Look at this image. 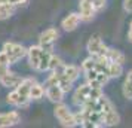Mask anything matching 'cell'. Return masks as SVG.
I'll list each match as a JSON object with an SVG mask.
<instances>
[{"label":"cell","mask_w":132,"mask_h":128,"mask_svg":"<svg viewBox=\"0 0 132 128\" xmlns=\"http://www.w3.org/2000/svg\"><path fill=\"white\" fill-rule=\"evenodd\" d=\"M85 73H86V80H88V84H89L90 86H94V88H102V86L108 82V79H110L105 73L98 72L96 69L88 70V72H85Z\"/></svg>","instance_id":"4"},{"label":"cell","mask_w":132,"mask_h":128,"mask_svg":"<svg viewBox=\"0 0 132 128\" xmlns=\"http://www.w3.org/2000/svg\"><path fill=\"white\" fill-rule=\"evenodd\" d=\"M6 101L9 104H12L15 107H27L28 104H30L31 98L30 97H25L22 94H19L16 89H13L12 92H9L6 97Z\"/></svg>","instance_id":"10"},{"label":"cell","mask_w":132,"mask_h":128,"mask_svg":"<svg viewBox=\"0 0 132 128\" xmlns=\"http://www.w3.org/2000/svg\"><path fill=\"white\" fill-rule=\"evenodd\" d=\"M11 64H12V63L9 60L7 54L2 49V51H0V66H11Z\"/></svg>","instance_id":"24"},{"label":"cell","mask_w":132,"mask_h":128,"mask_svg":"<svg viewBox=\"0 0 132 128\" xmlns=\"http://www.w3.org/2000/svg\"><path fill=\"white\" fill-rule=\"evenodd\" d=\"M45 52V49L37 45V46H30L28 48V63H30V67L33 70H39V66H40V60H42V55Z\"/></svg>","instance_id":"8"},{"label":"cell","mask_w":132,"mask_h":128,"mask_svg":"<svg viewBox=\"0 0 132 128\" xmlns=\"http://www.w3.org/2000/svg\"><path fill=\"white\" fill-rule=\"evenodd\" d=\"M128 39L132 42V22H131V27H129V31H128Z\"/></svg>","instance_id":"28"},{"label":"cell","mask_w":132,"mask_h":128,"mask_svg":"<svg viewBox=\"0 0 132 128\" xmlns=\"http://www.w3.org/2000/svg\"><path fill=\"white\" fill-rule=\"evenodd\" d=\"M3 51L7 54L9 57V60L12 64H15L16 61H19L21 58H24L27 52H28V49L22 46V45H19V43H13V42H6L3 45Z\"/></svg>","instance_id":"3"},{"label":"cell","mask_w":132,"mask_h":128,"mask_svg":"<svg viewBox=\"0 0 132 128\" xmlns=\"http://www.w3.org/2000/svg\"><path fill=\"white\" fill-rule=\"evenodd\" d=\"M21 82H22V78L18 76L16 73H13V72H11V70H7L6 73L0 78V84L3 86H6V88H16Z\"/></svg>","instance_id":"12"},{"label":"cell","mask_w":132,"mask_h":128,"mask_svg":"<svg viewBox=\"0 0 132 128\" xmlns=\"http://www.w3.org/2000/svg\"><path fill=\"white\" fill-rule=\"evenodd\" d=\"M122 73H123V64L114 63V61H110V63H108L107 74L110 76V78H119Z\"/></svg>","instance_id":"18"},{"label":"cell","mask_w":132,"mask_h":128,"mask_svg":"<svg viewBox=\"0 0 132 128\" xmlns=\"http://www.w3.org/2000/svg\"><path fill=\"white\" fill-rule=\"evenodd\" d=\"M123 7L126 12H132V0H125L123 2Z\"/></svg>","instance_id":"27"},{"label":"cell","mask_w":132,"mask_h":128,"mask_svg":"<svg viewBox=\"0 0 132 128\" xmlns=\"http://www.w3.org/2000/svg\"><path fill=\"white\" fill-rule=\"evenodd\" d=\"M34 82H36V80L33 79V78H25V79H22V82H21L15 89H16L19 94L25 95V97H30V89H31V86H33Z\"/></svg>","instance_id":"16"},{"label":"cell","mask_w":132,"mask_h":128,"mask_svg":"<svg viewBox=\"0 0 132 128\" xmlns=\"http://www.w3.org/2000/svg\"><path fill=\"white\" fill-rule=\"evenodd\" d=\"M64 66V63H62V60H61L60 57H56V55L52 54V57H51V63H49V70H58V69H61Z\"/></svg>","instance_id":"22"},{"label":"cell","mask_w":132,"mask_h":128,"mask_svg":"<svg viewBox=\"0 0 132 128\" xmlns=\"http://www.w3.org/2000/svg\"><path fill=\"white\" fill-rule=\"evenodd\" d=\"M0 2H7V3H12L15 6H19V5H24L27 3V0H0Z\"/></svg>","instance_id":"26"},{"label":"cell","mask_w":132,"mask_h":128,"mask_svg":"<svg viewBox=\"0 0 132 128\" xmlns=\"http://www.w3.org/2000/svg\"><path fill=\"white\" fill-rule=\"evenodd\" d=\"M21 122V116L18 112H7V113H0V128L13 127Z\"/></svg>","instance_id":"11"},{"label":"cell","mask_w":132,"mask_h":128,"mask_svg":"<svg viewBox=\"0 0 132 128\" xmlns=\"http://www.w3.org/2000/svg\"><path fill=\"white\" fill-rule=\"evenodd\" d=\"M123 95L128 100H132V70L126 74V79L123 82Z\"/></svg>","instance_id":"21"},{"label":"cell","mask_w":132,"mask_h":128,"mask_svg":"<svg viewBox=\"0 0 132 128\" xmlns=\"http://www.w3.org/2000/svg\"><path fill=\"white\" fill-rule=\"evenodd\" d=\"M90 2H92V5L96 11H101L102 7L105 6V0H90Z\"/></svg>","instance_id":"25"},{"label":"cell","mask_w":132,"mask_h":128,"mask_svg":"<svg viewBox=\"0 0 132 128\" xmlns=\"http://www.w3.org/2000/svg\"><path fill=\"white\" fill-rule=\"evenodd\" d=\"M102 115H104V127H114L120 121V116L116 112V109H110L107 112H104Z\"/></svg>","instance_id":"14"},{"label":"cell","mask_w":132,"mask_h":128,"mask_svg":"<svg viewBox=\"0 0 132 128\" xmlns=\"http://www.w3.org/2000/svg\"><path fill=\"white\" fill-rule=\"evenodd\" d=\"M54 115L62 127L71 128V127H76V125H77L76 118H74V113L70 112V109L67 107L65 104L56 103V106H55V109H54Z\"/></svg>","instance_id":"2"},{"label":"cell","mask_w":132,"mask_h":128,"mask_svg":"<svg viewBox=\"0 0 132 128\" xmlns=\"http://www.w3.org/2000/svg\"><path fill=\"white\" fill-rule=\"evenodd\" d=\"M80 21H82V18H80L79 13H70V15H67L65 18L62 19L61 25H62V28L65 31H73L79 27Z\"/></svg>","instance_id":"13"},{"label":"cell","mask_w":132,"mask_h":128,"mask_svg":"<svg viewBox=\"0 0 132 128\" xmlns=\"http://www.w3.org/2000/svg\"><path fill=\"white\" fill-rule=\"evenodd\" d=\"M43 86H45V94H46V97H48L52 103H55V104L62 103L65 91H64L58 84H54V85H43Z\"/></svg>","instance_id":"7"},{"label":"cell","mask_w":132,"mask_h":128,"mask_svg":"<svg viewBox=\"0 0 132 128\" xmlns=\"http://www.w3.org/2000/svg\"><path fill=\"white\" fill-rule=\"evenodd\" d=\"M61 70L71 82H76L79 79V76H80V69L77 66H73V64H64L61 67Z\"/></svg>","instance_id":"15"},{"label":"cell","mask_w":132,"mask_h":128,"mask_svg":"<svg viewBox=\"0 0 132 128\" xmlns=\"http://www.w3.org/2000/svg\"><path fill=\"white\" fill-rule=\"evenodd\" d=\"M15 13V5L7 2H0V19H7Z\"/></svg>","instance_id":"17"},{"label":"cell","mask_w":132,"mask_h":128,"mask_svg":"<svg viewBox=\"0 0 132 128\" xmlns=\"http://www.w3.org/2000/svg\"><path fill=\"white\" fill-rule=\"evenodd\" d=\"M101 95H102L101 88H94L89 84H85V85H80L74 91V94H73V101H74V104H77V106L82 107L86 101L94 100V98H98V97H101Z\"/></svg>","instance_id":"1"},{"label":"cell","mask_w":132,"mask_h":128,"mask_svg":"<svg viewBox=\"0 0 132 128\" xmlns=\"http://www.w3.org/2000/svg\"><path fill=\"white\" fill-rule=\"evenodd\" d=\"M95 64H96L95 57H92V55H90L89 58H86V60H85L83 63H82V70H83V72L92 70V69H95Z\"/></svg>","instance_id":"23"},{"label":"cell","mask_w":132,"mask_h":128,"mask_svg":"<svg viewBox=\"0 0 132 128\" xmlns=\"http://www.w3.org/2000/svg\"><path fill=\"white\" fill-rule=\"evenodd\" d=\"M88 51L92 57H101V55L107 57L108 46L100 39V36H92L88 42Z\"/></svg>","instance_id":"5"},{"label":"cell","mask_w":132,"mask_h":128,"mask_svg":"<svg viewBox=\"0 0 132 128\" xmlns=\"http://www.w3.org/2000/svg\"><path fill=\"white\" fill-rule=\"evenodd\" d=\"M96 9L94 7L90 0H80V3H79V15H80L82 21H92Z\"/></svg>","instance_id":"9"},{"label":"cell","mask_w":132,"mask_h":128,"mask_svg":"<svg viewBox=\"0 0 132 128\" xmlns=\"http://www.w3.org/2000/svg\"><path fill=\"white\" fill-rule=\"evenodd\" d=\"M56 39H58V31L55 30V28H48V30H45L42 34L39 36V45H40L43 49L52 52Z\"/></svg>","instance_id":"6"},{"label":"cell","mask_w":132,"mask_h":128,"mask_svg":"<svg viewBox=\"0 0 132 128\" xmlns=\"http://www.w3.org/2000/svg\"><path fill=\"white\" fill-rule=\"evenodd\" d=\"M43 95H45V86L40 85V84H37V82H34L33 86H31V89H30V98L31 100H40Z\"/></svg>","instance_id":"20"},{"label":"cell","mask_w":132,"mask_h":128,"mask_svg":"<svg viewBox=\"0 0 132 128\" xmlns=\"http://www.w3.org/2000/svg\"><path fill=\"white\" fill-rule=\"evenodd\" d=\"M107 58H108L110 61L119 63V64H123V63H125V55L122 54L119 49H114V48H108V51H107Z\"/></svg>","instance_id":"19"}]
</instances>
